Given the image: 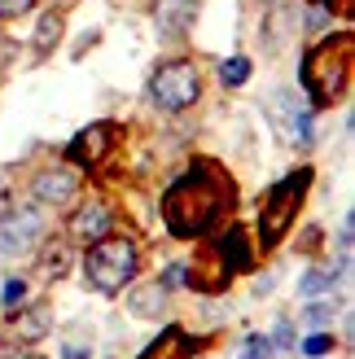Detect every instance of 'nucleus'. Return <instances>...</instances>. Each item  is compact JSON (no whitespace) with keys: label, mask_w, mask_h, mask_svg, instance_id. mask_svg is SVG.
<instances>
[{"label":"nucleus","mask_w":355,"mask_h":359,"mask_svg":"<svg viewBox=\"0 0 355 359\" xmlns=\"http://www.w3.org/2000/svg\"><path fill=\"white\" fill-rule=\"evenodd\" d=\"M233 189L224 184V175L215 167H193L189 175H180L163 197V219L175 237H202L224 215Z\"/></svg>","instance_id":"nucleus-1"},{"label":"nucleus","mask_w":355,"mask_h":359,"mask_svg":"<svg viewBox=\"0 0 355 359\" xmlns=\"http://www.w3.org/2000/svg\"><path fill=\"white\" fill-rule=\"evenodd\" d=\"M351 48H355V40L342 31V35H333V40L316 44L303 57V88H307L312 105H333L347 93V83H351Z\"/></svg>","instance_id":"nucleus-2"},{"label":"nucleus","mask_w":355,"mask_h":359,"mask_svg":"<svg viewBox=\"0 0 355 359\" xmlns=\"http://www.w3.org/2000/svg\"><path fill=\"white\" fill-rule=\"evenodd\" d=\"M83 272L93 280V290L119 294L123 285H132V276H136V245L128 237L93 241V250H88V259H83Z\"/></svg>","instance_id":"nucleus-3"},{"label":"nucleus","mask_w":355,"mask_h":359,"mask_svg":"<svg viewBox=\"0 0 355 359\" xmlns=\"http://www.w3.org/2000/svg\"><path fill=\"white\" fill-rule=\"evenodd\" d=\"M307 184H312V171H294V175H286L268 197H263V210H259V241H263V250H272L290 232Z\"/></svg>","instance_id":"nucleus-4"},{"label":"nucleus","mask_w":355,"mask_h":359,"mask_svg":"<svg viewBox=\"0 0 355 359\" xmlns=\"http://www.w3.org/2000/svg\"><path fill=\"white\" fill-rule=\"evenodd\" d=\"M198 88H202V79H198V66L193 62H167V66H158L154 79H149V101L158 110L175 114V110H189V105L198 101Z\"/></svg>","instance_id":"nucleus-5"},{"label":"nucleus","mask_w":355,"mask_h":359,"mask_svg":"<svg viewBox=\"0 0 355 359\" xmlns=\"http://www.w3.org/2000/svg\"><path fill=\"white\" fill-rule=\"evenodd\" d=\"M44 237V215L35 206H22V210H9L0 219V259H18Z\"/></svg>","instance_id":"nucleus-6"},{"label":"nucleus","mask_w":355,"mask_h":359,"mask_svg":"<svg viewBox=\"0 0 355 359\" xmlns=\"http://www.w3.org/2000/svg\"><path fill=\"white\" fill-rule=\"evenodd\" d=\"M268 114L276 118V132L294 140V145H312V110H298L294 93H272L268 97Z\"/></svg>","instance_id":"nucleus-7"},{"label":"nucleus","mask_w":355,"mask_h":359,"mask_svg":"<svg viewBox=\"0 0 355 359\" xmlns=\"http://www.w3.org/2000/svg\"><path fill=\"white\" fill-rule=\"evenodd\" d=\"M110 145H114V128L110 123H93V128H83L75 140L66 145V158L75 167H97L105 154H110Z\"/></svg>","instance_id":"nucleus-8"},{"label":"nucleus","mask_w":355,"mask_h":359,"mask_svg":"<svg viewBox=\"0 0 355 359\" xmlns=\"http://www.w3.org/2000/svg\"><path fill=\"white\" fill-rule=\"evenodd\" d=\"M31 193H35V202H40V206H66L70 197L79 193V180H75V171L53 167V171H40V175H35Z\"/></svg>","instance_id":"nucleus-9"},{"label":"nucleus","mask_w":355,"mask_h":359,"mask_svg":"<svg viewBox=\"0 0 355 359\" xmlns=\"http://www.w3.org/2000/svg\"><path fill=\"white\" fill-rule=\"evenodd\" d=\"M105 232H110V210L101 202H88V206H79L70 215V237L75 241H101Z\"/></svg>","instance_id":"nucleus-10"},{"label":"nucleus","mask_w":355,"mask_h":359,"mask_svg":"<svg viewBox=\"0 0 355 359\" xmlns=\"http://www.w3.org/2000/svg\"><path fill=\"white\" fill-rule=\"evenodd\" d=\"M193 13H198V0H158L154 22L163 35H180V31L193 27Z\"/></svg>","instance_id":"nucleus-11"},{"label":"nucleus","mask_w":355,"mask_h":359,"mask_svg":"<svg viewBox=\"0 0 355 359\" xmlns=\"http://www.w3.org/2000/svg\"><path fill=\"white\" fill-rule=\"evenodd\" d=\"M163 307H167V290L163 285H140V290H132V298H128V311L132 316H140V320H154V316H163Z\"/></svg>","instance_id":"nucleus-12"},{"label":"nucleus","mask_w":355,"mask_h":359,"mask_svg":"<svg viewBox=\"0 0 355 359\" xmlns=\"http://www.w3.org/2000/svg\"><path fill=\"white\" fill-rule=\"evenodd\" d=\"M189 351H193V342H189V333L185 329H167L158 342L140 355V359H189Z\"/></svg>","instance_id":"nucleus-13"},{"label":"nucleus","mask_w":355,"mask_h":359,"mask_svg":"<svg viewBox=\"0 0 355 359\" xmlns=\"http://www.w3.org/2000/svg\"><path fill=\"white\" fill-rule=\"evenodd\" d=\"M347 263H351V259H342L338 267H316V272H307L303 280H298V294H303V298H321V294H329L333 285H338V276L347 272Z\"/></svg>","instance_id":"nucleus-14"},{"label":"nucleus","mask_w":355,"mask_h":359,"mask_svg":"<svg viewBox=\"0 0 355 359\" xmlns=\"http://www.w3.org/2000/svg\"><path fill=\"white\" fill-rule=\"evenodd\" d=\"M48 325H53L48 307H31V311H18V325H13V333L22 337V342H40V337L48 333Z\"/></svg>","instance_id":"nucleus-15"},{"label":"nucleus","mask_w":355,"mask_h":359,"mask_svg":"<svg viewBox=\"0 0 355 359\" xmlns=\"http://www.w3.org/2000/svg\"><path fill=\"white\" fill-rule=\"evenodd\" d=\"M220 255H224V263L228 267H250V250H246V237H241V228H228L224 237H220Z\"/></svg>","instance_id":"nucleus-16"},{"label":"nucleus","mask_w":355,"mask_h":359,"mask_svg":"<svg viewBox=\"0 0 355 359\" xmlns=\"http://www.w3.org/2000/svg\"><path fill=\"white\" fill-rule=\"evenodd\" d=\"M58 40H62V18H58V13H44V18H40V27H35V48L48 53Z\"/></svg>","instance_id":"nucleus-17"},{"label":"nucleus","mask_w":355,"mask_h":359,"mask_svg":"<svg viewBox=\"0 0 355 359\" xmlns=\"http://www.w3.org/2000/svg\"><path fill=\"white\" fill-rule=\"evenodd\" d=\"M220 79H224L228 88H241L246 79H250V62H246V57H228V62L220 66Z\"/></svg>","instance_id":"nucleus-18"},{"label":"nucleus","mask_w":355,"mask_h":359,"mask_svg":"<svg viewBox=\"0 0 355 359\" xmlns=\"http://www.w3.org/2000/svg\"><path fill=\"white\" fill-rule=\"evenodd\" d=\"M22 298H27V280L9 276V280H5V290H0V307L13 311V307H22Z\"/></svg>","instance_id":"nucleus-19"},{"label":"nucleus","mask_w":355,"mask_h":359,"mask_svg":"<svg viewBox=\"0 0 355 359\" xmlns=\"http://www.w3.org/2000/svg\"><path fill=\"white\" fill-rule=\"evenodd\" d=\"M303 325H312V329L333 325V302H312V307L303 311Z\"/></svg>","instance_id":"nucleus-20"},{"label":"nucleus","mask_w":355,"mask_h":359,"mask_svg":"<svg viewBox=\"0 0 355 359\" xmlns=\"http://www.w3.org/2000/svg\"><path fill=\"white\" fill-rule=\"evenodd\" d=\"M272 355V342L263 333H250L246 337V351H241V359H268Z\"/></svg>","instance_id":"nucleus-21"},{"label":"nucleus","mask_w":355,"mask_h":359,"mask_svg":"<svg viewBox=\"0 0 355 359\" xmlns=\"http://www.w3.org/2000/svg\"><path fill=\"white\" fill-rule=\"evenodd\" d=\"M333 351V337L329 333H312L307 342H303V355H312V359H321V355H329Z\"/></svg>","instance_id":"nucleus-22"},{"label":"nucleus","mask_w":355,"mask_h":359,"mask_svg":"<svg viewBox=\"0 0 355 359\" xmlns=\"http://www.w3.org/2000/svg\"><path fill=\"white\" fill-rule=\"evenodd\" d=\"M268 342L281 346V351H290V346H294V329H290V320H276V329H272Z\"/></svg>","instance_id":"nucleus-23"},{"label":"nucleus","mask_w":355,"mask_h":359,"mask_svg":"<svg viewBox=\"0 0 355 359\" xmlns=\"http://www.w3.org/2000/svg\"><path fill=\"white\" fill-rule=\"evenodd\" d=\"M44 272H48V276H62V272H66V250H62V245L44 255Z\"/></svg>","instance_id":"nucleus-24"},{"label":"nucleus","mask_w":355,"mask_h":359,"mask_svg":"<svg viewBox=\"0 0 355 359\" xmlns=\"http://www.w3.org/2000/svg\"><path fill=\"white\" fill-rule=\"evenodd\" d=\"M158 285H163V290H175V285H185V263H171Z\"/></svg>","instance_id":"nucleus-25"},{"label":"nucleus","mask_w":355,"mask_h":359,"mask_svg":"<svg viewBox=\"0 0 355 359\" xmlns=\"http://www.w3.org/2000/svg\"><path fill=\"white\" fill-rule=\"evenodd\" d=\"M35 5V0H0V18H18V13H27Z\"/></svg>","instance_id":"nucleus-26"},{"label":"nucleus","mask_w":355,"mask_h":359,"mask_svg":"<svg viewBox=\"0 0 355 359\" xmlns=\"http://www.w3.org/2000/svg\"><path fill=\"white\" fill-rule=\"evenodd\" d=\"M93 355V346H83V342H66L62 346V359H88Z\"/></svg>","instance_id":"nucleus-27"},{"label":"nucleus","mask_w":355,"mask_h":359,"mask_svg":"<svg viewBox=\"0 0 355 359\" xmlns=\"http://www.w3.org/2000/svg\"><path fill=\"white\" fill-rule=\"evenodd\" d=\"M325 18H329V13H325L321 5H316V9L307 13V31H321V27H325Z\"/></svg>","instance_id":"nucleus-28"},{"label":"nucleus","mask_w":355,"mask_h":359,"mask_svg":"<svg viewBox=\"0 0 355 359\" xmlns=\"http://www.w3.org/2000/svg\"><path fill=\"white\" fill-rule=\"evenodd\" d=\"M272 285H276L272 276H259V280H255V294H268V290H272Z\"/></svg>","instance_id":"nucleus-29"}]
</instances>
